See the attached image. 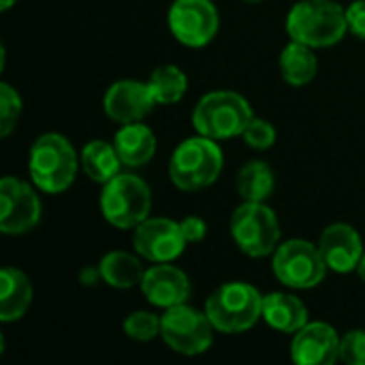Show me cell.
<instances>
[{"label":"cell","mask_w":365,"mask_h":365,"mask_svg":"<svg viewBox=\"0 0 365 365\" xmlns=\"http://www.w3.org/2000/svg\"><path fill=\"white\" fill-rule=\"evenodd\" d=\"M124 331L128 338H133L137 342H150L160 334V319L145 310L133 312L124 321Z\"/></svg>","instance_id":"obj_25"},{"label":"cell","mask_w":365,"mask_h":365,"mask_svg":"<svg viewBox=\"0 0 365 365\" xmlns=\"http://www.w3.org/2000/svg\"><path fill=\"white\" fill-rule=\"evenodd\" d=\"M340 359L349 365H365L364 329H353L340 340Z\"/></svg>","instance_id":"obj_28"},{"label":"cell","mask_w":365,"mask_h":365,"mask_svg":"<svg viewBox=\"0 0 365 365\" xmlns=\"http://www.w3.org/2000/svg\"><path fill=\"white\" fill-rule=\"evenodd\" d=\"M133 244L141 259L152 263H171L184 252L188 242L180 222L171 218H145L135 227Z\"/></svg>","instance_id":"obj_12"},{"label":"cell","mask_w":365,"mask_h":365,"mask_svg":"<svg viewBox=\"0 0 365 365\" xmlns=\"http://www.w3.org/2000/svg\"><path fill=\"white\" fill-rule=\"evenodd\" d=\"M141 291L152 306L167 310L186 304L190 297V282L188 276L171 263H156L154 267L145 269Z\"/></svg>","instance_id":"obj_16"},{"label":"cell","mask_w":365,"mask_h":365,"mask_svg":"<svg viewBox=\"0 0 365 365\" xmlns=\"http://www.w3.org/2000/svg\"><path fill=\"white\" fill-rule=\"evenodd\" d=\"M218 11L212 0H175L169 9V28L186 47H205L218 32Z\"/></svg>","instance_id":"obj_10"},{"label":"cell","mask_w":365,"mask_h":365,"mask_svg":"<svg viewBox=\"0 0 365 365\" xmlns=\"http://www.w3.org/2000/svg\"><path fill=\"white\" fill-rule=\"evenodd\" d=\"M32 304V284L17 267H2L0 272V321H19Z\"/></svg>","instance_id":"obj_17"},{"label":"cell","mask_w":365,"mask_h":365,"mask_svg":"<svg viewBox=\"0 0 365 365\" xmlns=\"http://www.w3.org/2000/svg\"><path fill=\"white\" fill-rule=\"evenodd\" d=\"M145 83L158 105L180 103L188 90V79L184 71L175 64H165V66L154 68Z\"/></svg>","instance_id":"obj_24"},{"label":"cell","mask_w":365,"mask_h":365,"mask_svg":"<svg viewBox=\"0 0 365 365\" xmlns=\"http://www.w3.org/2000/svg\"><path fill=\"white\" fill-rule=\"evenodd\" d=\"M319 68L312 47L291 41L280 53V73L289 86H306L314 79Z\"/></svg>","instance_id":"obj_21"},{"label":"cell","mask_w":365,"mask_h":365,"mask_svg":"<svg viewBox=\"0 0 365 365\" xmlns=\"http://www.w3.org/2000/svg\"><path fill=\"white\" fill-rule=\"evenodd\" d=\"M41 220V201L34 188L17 178L0 182V231L4 235H24Z\"/></svg>","instance_id":"obj_11"},{"label":"cell","mask_w":365,"mask_h":365,"mask_svg":"<svg viewBox=\"0 0 365 365\" xmlns=\"http://www.w3.org/2000/svg\"><path fill=\"white\" fill-rule=\"evenodd\" d=\"M13 2H15V0H0V9H2V11H9V9L13 6Z\"/></svg>","instance_id":"obj_32"},{"label":"cell","mask_w":365,"mask_h":365,"mask_svg":"<svg viewBox=\"0 0 365 365\" xmlns=\"http://www.w3.org/2000/svg\"><path fill=\"white\" fill-rule=\"evenodd\" d=\"M317 246L327 267L338 274H349L357 269L364 257V242L359 233L351 225H344V222H336L327 227L321 233V240Z\"/></svg>","instance_id":"obj_15"},{"label":"cell","mask_w":365,"mask_h":365,"mask_svg":"<svg viewBox=\"0 0 365 365\" xmlns=\"http://www.w3.org/2000/svg\"><path fill=\"white\" fill-rule=\"evenodd\" d=\"M231 235L244 255L263 259L280 246V222L276 212L265 203L246 201L231 216Z\"/></svg>","instance_id":"obj_7"},{"label":"cell","mask_w":365,"mask_h":365,"mask_svg":"<svg viewBox=\"0 0 365 365\" xmlns=\"http://www.w3.org/2000/svg\"><path fill=\"white\" fill-rule=\"evenodd\" d=\"M252 118V109L242 94L216 90L197 103L192 111V126L199 135L220 141L244 135Z\"/></svg>","instance_id":"obj_5"},{"label":"cell","mask_w":365,"mask_h":365,"mask_svg":"<svg viewBox=\"0 0 365 365\" xmlns=\"http://www.w3.org/2000/svg\"><path fill=\"white\" fill-rule=\"evenodd\" d=\"M79 163L81 160L77 158L75 148L66 137L58 133H45L30 148V180L38 190L47 195L64 192L73 184Z\"/></svg>","instance_id":"obj_1"},{"label":"cell","mask_w":365,"mask_h":365,"mask_svg":"<svg viewBox=\"0 0 365 365\" xmlns=\"http://www.w3.org/2000/svg\"><path fill=\"white\" fill-rule=\"evenodd\" d=\"M156 105L148 83L135 81V79H122L115 81L103 98L105 113L120 124L141 122L152 107Z\"/></svg>","instance_id":"obj_13"},{"label":"cell","mask_w":365,"mask_h":365,"mask_svg":"<svg viewBox=\"0 0 365 365\" xmlns=\"http://www.w3.org/2000/svg\"><path fill=\"white\" fill-rule=\"evenodd\" d=\"M346 21L355 36L365 38V0H357L346 9Z\"/></svg>","instance_id":"obj_29"},{"label":"cell","mask_w":365,"mask_h":365,"mask_svg":"<svg viewBox=\"0 0 365 365\" xmlns=\"http://www.w3.org/2000/svg\"><path fill=\"white\" fill-rule=\"evenodd\" d=\"M152 207V192L148 184L133 173H118L103 184L101 212L105 220L118 229L139 227Z\"/></svg>","instance_id":"obj_6"},{"label":"cell","mask_w":365,"mask_h":365,"mask_svg":"<svg viewBox=\"0 0 365 365\" xmlns=\"http://www.w3.org/2000/svg\"><path fill=\"white\" fill-rule=\"evenodd\" d=\"M357 274H359V278L365 282V252L364 257H361V261H359V265H357Z\"/></svg>","instance_id":"obj_31"},{"label":"cell","mask_w":365,"mask_h":365,"mask_svg":"<svg viewBox=\"0 0 365 365\" xmlns=\"http://www.w3.org/2000/svg\"><path fill=\"white\" fill-rule=\"evenodd\" d=\"M242 137L255 150H269L276 143V128L263 118H252Z\"/></svg>","instance_id":"obj_27"},{"label":"cell","mask_w":365,"mask_h":365,"mask_svg":"<svg viewBox=\"0 0 365 365\" xmlns=\"http://www.w3.org/2000/svg\"><path fill=\"white\" fill-rule=\"evenodd\" d=\"M214 325L205 312L186 304L167 308L160 317V336L165 344L180 355H201L214 342Z\"/></svg>","instance_id":"obj_8"},{"label":"cell","mask_w":365,"mask_h":365,"mask_svg":"<svg viewBox=\"0 0 365 365\" xmlns=\"http://www.w3.org/2000/svg\"><path fill=\"white\" fill-rule=\"evenodd\" d=\"M222 165L225 156L216 139L197 135L184 139L175 148L169 163V178L180 190L195 192L212 186L218 180Z\"/></svg>","instance_id":"obj_3"},{"label":"cell","mask_w":365,"mask_h":365,"mask_svg":"<svg viewBox=\"0 0 365 365\" xmlns=\"http://www.w3.org/2000/svg\"><path fill=\"white\" fill-rule=\"evenodd\" d=\"M205 314L216 331L244 334L263 317V295L248 282H227L210 295Z\"/></svg>","instance_id":"obj_4"},{"label":"cell","mask_w":365,"mask_h":365,"mask_svg":"<svg viewBox=\"0 0 365 365\" xmlns=\"http://www.w3.org/2000/svg\"><path fill=\"white\" fill-rule=\"evenodd\" d=\"M287 32L308 47H331L349 32L346 11L331 0H302L287 17Z\"/></svg>","instance_id":"obj_2"},{"label":"cell","mask_w":365,"mask_h":365,"mask_svg":"<svg viewBox=\"0 0 365 365\" xmlns=\"http://www.w3.org/2000/svg\"><path fill=\"white\" fill-rule=\"evenodd\" d=\"M246 2H261V0H246Z\"/></svg>","instance_id":"obj_33"},{"label":"cell","mask_w":365,"mask_h":365,"mask_svg":"<svg viewBox=\"0 0 365 365\" xmlns=\"http://www.w3.org/2000/svg\"><path fill=\"white\" fill-rule=\"evenodd\" d=\"M291 357L299 365H331L340 359V338L327 323H306L293 338Z\"/></svg>","instance_id":"obj_14"},{"label":"cell","mask_w":365,"mask_h":365,"mask_svg":"<svg viewBox=\"0 0 365 365\" xmlns=\"http://www.w3.org/2000/svg\"><path fill=\"white\" fill-rule=\"evenodd\" d=\"M180 227H182V233H184V237H186L188 244H197V242H201V240L207 235V225H205V220H201L199 216H188V218H184V220L180 222Z\"/></svg>","instance_id":"obj_30"},{"label":"cell","mask_w":365,"mask_h":365,"mask_svg":"<svg viewBox=\"0 0 365 365\" xmlns=\"http://www.w3.org/2000/svg\"><path fill=\"white\" fill-rule=\"evenodd\" d=\"M21 113V98L15 88L6 81L0 83V137H9L19 120Z\"/></svg>","instance_id":"obj_26"},{"label":"cell","mask_w":365,"mask_h":365,"mask_svg":"<svg viewBox=\"0 0 365 365\" xmlns=\"http://www.w3.org/2000/svg\"><path fill=\"white\" fill-rule=\"evenodd\" d=\"M98 269H101V278L113 289L137 287V284H141L143 274H145V269L137 257H133L128 252H120V250L107 252L101 259Z\"/></svg>","instance_id":"obj_22"},{"label":"cell","mask_w":365,"mask_h":365,"mask_svg":"<svg viewBox=\"0 0 365 365\" xmlns=\"http://www.w3.org/2000/svg\"><path fill=\"white\" fill-rule=\"evenodd\" d=\"M113 145L120 154L122 165H126V167H143L156 154V137L141 122L124 124L115 133Z\"/></svg>","instance_id":"obj_19"},{"label":"cell","mask_w":365,"mask_h":365,"mask_svg":"<svg viewBox=\"0 0 365 365\" xmlns=\"http://www.w3.org/2000/svg\"><path fill=\"white\" fill-rule=\"evenodd\" d=\"M272 269L284 287L312 289L325 280L329 267L323 261L319 246L304 240H291L276 248Z\"/></svg>","instance_id":"obj_9"},{"label":"cell","mask_w":365,"mask_h":365,"mask_svg":"<svg viewBox=\"0 0 365 365\" xmlns=\"http://www.w3.org/2000/svg\"><path fill=\"white\" fill-rule=\"evenodd\" d=\"M79 160H81V169L86 171V175L98 184H107L109 180H113L120 173V165H122L115 145L101 141V139L86 143Z\"/></svg>","instance_id":"obj_20"},{"label":"cell","mask_w":365,"mask_h":365,"mask_svg":"<svg viewBox=\"0 0 365 365\" xmlns=\"http://www.w3.org/2000/svg\"><path fill=\"white\" fill-rule=\"evenodd\" d=\"M263 319L280 334H297L308 323V308L289 293H269L263 297Z\"/></svg>","instance_id":"obj_18"},{"label":"cell","mask_w":365,"mask_h":365,"mask_svg":"<svg viewBox=\"0 0 365 365\" xmlns=\"http://www.w3.org/2000/svg\"><path fill=\"white\" fill-rule=\"evenodd\" d=\"M235 186H237V192L244 201L265 203V199L274 192L276 178H274V171L267 163L250 160L240 169Z\"/></svg>","instance_id":"obj_23"}]
</instances>
